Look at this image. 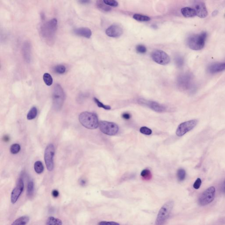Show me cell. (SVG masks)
Masks as SVG:
<instances>
[{
	"label": "cell",
	"mask_w": 225,
	"mask_h": 225,
	"mask_svg": "<svg viewBox=\"0 0 225 225\" xmlns=\"http://www.w3.org/2000/svg\"><path fill=\"white\" fill-rule=\"evenodd\" d=\"M151 56L155 62L162 65L168 64L170 62L169 55L162 50H154L151 53Z\"/></svg>",
	"instance_id": "9c48e42d"
},
{
	"label": "cell",
	"mask_w": 225,
	"mask_h": 225,
	"mask_svg": "<svg viewBox=\"0 0 225 225\" xmlns=\"http://www.w3.org/2000/svg\"><path fill=\"white\" fill-rule=\"evenodd\" d=\"M122 117L125 120H128L131 118V116L129 113H125L122 114Z\"/></svg>",
	"instance_id": "f35d334b"
},
{
	"label": "cell",
	"mask_w": 225,
	"mask_h": 225,
	"mask_svg": "<svg viewBox=\"0 0 225 225\" xmlns=\"http://www.w3.org/2000/svg\"><path fill=\"white\" fill-rule=\"evenodd\" d=\"M201 183H202V181H201V179L200 178H197L195 183H194L193 187L195 189H199L201 186Z\"/></svg>",
	"instance_id": "8d00e7d4"
},
{
	"label": "cell",
	"mask_w": 225,
	"mask_h": 225,
	"mask_svg": "<svg viewBox=\"0 0 225 225\" xmlns=\"http://www.w3.org/2000/svg\"><path fill=\"white\" fill-rule=\"evenodd\" d=\"M178 82L179 85L183 88H186L190 85V78L188 75H183L179 77Z\"/></svg>",
	"instance_id": "d6986e66"
},
{
	"label": "cell",
	"mask_w": 225,
	"mask_h": 225,
	"mask_svg": "<svg viewBox=\"0 0 225 225\" xmlns=\"http://www.w3.org/2000/svg\"><path fill=\"white\" fill-rule=\"evenodd\" d=\"M225 70V63H218L213 64L208 67V71L211 74L221 72Z\"/></svg>",
	"instance_id": "9a60e30c"
},
{
	"label": "cell",
	"mask_w": 225,
	"mask_h": 225,
	"mask_svg": "<svg viewBox=\"0 0 225 225\" xmlns=\"http://www.w3.org/2000/svg\"><path fill=\"white\" fill-rule=\"evenodd\" d=\"M4 141H8V140H9V138L8 136H4Z\"/></svg>",
	"instance_id": "ee69618b"
},
{
	"label": "cell",
	"mask_w": 225,
	"mask_h": 225,
	"mask_svg": "<svg viewBox=\"0 0 225 225\" xmlns=\"http://www.w3.org/2000/svg\"><path fill=\"white\" fill-rule=\"evenodd\" d=\"M65 99V95L62 87L60 84H56L52 92V104L54 109L59 111L61 109Z\"/></svg>",
	"instance_id": "277c9868"
},
{
	"label": "cell",
	"mask_w": 225,
	"mask_h": 225,
	"mask_svg": "<svg viewBox=\"0 0 225 225\" xmlns=\"http://www.w3.org/2000/svg\"><path fill=\"white\" fill-rule=\"evenodd\" d=\"M20 146L19 144H14L10 147V152L13 154H18L20 150Z\"/></svg>",
	"instance_id": "4dcf8cb0"
},
{
	"label": "cell",
	"mask_w": 225,
	"mask_h": 225,
	"mask_svg": "<svg viewBox=\"0 0 225 225\" xmlns=\"http://www.w3.org/2000/svg\"><path fill=\"white\" fill-rule=\"evenodd\" d=\"M194 8L196 15L201 18H205L208 15V12L205 4L201 1H196L194 4Z\"/></svg>",
	"instance_id": "4fadbf2b"
},
{
	"label": "cell",
	"mask_w": 225,
	"mask_h": 225,
	"mask_svg": "<svg viewBox=\"0 0 225 225\" xmlns=\"http://www.w3.org/2000/svg\"><path fill=\"white\" fill-rule=\"evenodd\" d=\"M123 33L122 28L117 25H113L108 27L106 31V33L107 36L111 38H119Z\"/></svg>",
	"instance_id": "5bb4252c"
},
{
	"label": "cell",
	"mask_w": 225,
	"mask_h": 225,
	"mask_svg": "<svg viewBox=\"0 0 225 225\" xmlns=\"http://www.w3.org/2000/svg\"><path fill=\"white\" fill-rule=\"evenodd\" d=\"M34 170L37 173H42L44 170L43 165L41 161H37L34 165Z\"/></svg>",
	"instance_id": "d4e9b609"
},
{
	"label": "cell",
	"mask_w": 225,
	"mask_h": 225,
	"mask_svg": "<svg viewBox=\"0 0 225 225\" xmlns=\"http://www.w3.org/2000/svg\"><path fill=\"white\" fill-rule=\"evenodd\" d=\"M197 124V120H190L182 123L178 127L176 131V134L179 137L183 136L188 132L194 129Z\"/></svg>",
	"instance_id": "30bf717a"
},
{
	"label": "cell",
	"mask_w": 225,
	"mask_h": 225,
	"mask_svg": "<svg viewBox=\"0 0 225 225\" xmlns=\"http://www.w3.org/2000/svg\"><path fill=\"white\" fill-rule=\"evenodd\" d=\"M57 27L58 22L55 18L52 19L42 25L41 35L47 42L50 44L53 42Z\"/></svg>",
	"instance_id": "6da1fadb"
},
{
	"label": "cell",
	"mask_w": 225,
	"mask_h": 225,
	"mask_svg": "<svg viewBox=\"0 0 225 225\" xmlns=\"http://www.w3.org/2000/svg\"><path fill=\"white\" fill-rule=\"evenodd\" d=\"M80 2L82 3V4H86L87 3H88L89 2V1H80Z\"/></svg>",
	"instance_id": "7bdbcfd3"
},
{
	"label": "cell",
	"mask_w": 225,
	"mask_h": 225,
	"mask_svg": "<svg viewBox=\"0 0 225 225\" xmlns=\"http://www.w3.org/2000/svg\"><path fill=\"white\" fill-rule=\"evenodd\" d=\"M59 192H58V190H53L52 192V195L53 197H57L59 196Z\"/></svg>",
	"instance_id": "ab89813d"
},
{
	"label": "cell",
	"mask_w": 225,
	"mask_h": 225,
	"mask_svg": "<svg viewBox=\"0 0 225 225\" xmlns=\"http://www.w3.org/2000/svg\"><path fill=\"white\" fill-rule=\"evenodd\" d=\"M66 68L65 66L62 65H59L55 67L54 71L56 73L59 74H63L66 72Z\"/></svg>",
	"instance_id": "f546056e"
},
{
	"label": "cell",
	"mask_w": 225,
	"mask_h": 225,
	"mask_svg": "<svg viewBox=\"0 0 225 225\" xmlns=\"http://www.w3.org/2000/svg\"><path fill=\"white\" fill-rule=\"evenodd\" d=\"M98 225H120V224L118 223L115 222L101 221L98 224Z\"/></svg>",
	"instance_id": "74e56055"
},
{
	"label": "cell",
	"mask_w": 225,
	"mask_h": 225,
	"mask_svg": "<svg viewBox=\"0 0 225 225\" xmlns=\"http://www.w3.org/2000/svg\"><path fill=\"white\" fill-rule=\"evenodd\" d=\"M38 114V110L36 107H32L27 114V119L28 120H31L34 119Z\"/></svg>",
	"instance_id": "7402d4cb"
},
{
	"label": "cell",
	"mask_w": 225,
	"mask_h": 225,
	"mask_svg": "<svg viewBox=\"0 0 225 225\" xmlns=\"http://www.w3.org/2000/svg\"><path fill=\"white\" fill-rule=\"evenodd\" d=\"M30 220V218L26 216H23L17 218L11 225H26Z\"/></svg>",
	"instance_id": "ffe728a7"
},
{
	"label": "cell",
	"mask_w": 225,
	"mask_h": 225,
	"mask_svg": "<svg viewBox=\"0 0 225 225\" xmlns=\"http://www.w3.org/2000/svg\"><path fill=\"white\" fill-rule=\"evenodd\" d=\"M136 50L138 52L141 54L145 53L147 51L146 47L143 44L138 45L136 47Z\"/></svg>",
	"instance_id": "836d02e7"
},
{
	"label": "cell",
	"mask_w": 225,
	"mask_h": 225,
	"mask_svg": "<svg viewBox=\"0 0 225 225\" xmlns=\"http://www.w3.org/2000/svg\"><path fill=\"white\" fill-rule=\"evenodd\" d=\"M104 3L108 6L112 7H117L118 5V3L114 0H104Z\"/></svg>",
	"instance_id": "e575fe53"
},
{
	"label": "cell",
	"mask_w": 225,
	"mask_h": 225,
	"mask_svg": "<svg viewBox=\"0 0 225 225\" xmlns=\"http://www.w3.org/2000/svg\"><path fill=\"white\" fill-rule=\"evenodd\" d=\"M141 175L145 180H150L152 178V174L149 169H144L141 173Z\"/></svg>",
	"instance_id": "4316f807"
},
{
	"label": "cell",
	"mask_w": 225,
	"mask_h": 225,
	"mask_svg": "<svg viewBox=\"0 0 225 225\" xmlns=\"http://www.w3.org/2000/svg\"><path fill=\"white\" fill-rule=\"evenodd\" d=\"M222 189H223V192L225 193V181L224 182V183H223V186H222Z\"/></svg>",
	"instance_id": "b9f144b4"
},
{
	"label": "cell",
	"mask_w": 225,
	"mask_h": 225,
	"mask_svg": "<svg viewBox=\"0 0 225 225\" xmlns=\"http://www.w3.org/2000/svg\"><path fill=\"white\" fill-rule=\"evenodd\" d=\"M62 221L54 217H50L46 221V225H62Z\"/></svg>",
	"instance_id": "44dd1931"
},
{
	"label": "cell",
	"mask_w": 225,
	"mask_h": 225,
	"mask_svg": "<svg viewBox=\"0 0 225 225\" xmlns=\"http://www.w3.org/2000/svg\"><path fill=\"white\" fill-rule=\"evenodd\" d=\"M138 102L140 105L148 107L153 111L157 112H163L166 110L165 107L164 106L154 101L140 99L138 100Z\"/></svg>",
	"instance_id": "8fae6325"
},
{
	"label": "cell",
	"mask_w": 225,
	"mask_h": 225,
	"mask_svg": "<svg viewBox=\"0 0 225 225\" xmlns=\"http://www.w3.org/2000/svg\"><path fill=\"white\" fill-rule=\"evenodd\" d=\"M43 80L45 84L47 86H51L52 84V78L50 74L47 73L44 74L43 75Z\"/></svg>",
	"instance_id": "83f0119b"
},
{
	"label": "cell",
	"mask_w": 225,
	"mask_h": 225,
	"mask_svg": "<svg viewBox=\"0 0 225 225\" xmlns=\"http://www.w3.org/2000/svg\"><path fill=\"white\" fill-rule=\"evenodd\" d=\"M133 18L136 20L140 22H147L150 20V17L146 15H143L140 14H135Z\"/></svg>",
	"instance_id": "603a6c76"
},
{
	"label": "cell",
	"mask_w": 225,
	"mask_h": 225,
	"mask_svg": "<svg viewBox=\"0 0 225 225\" xmlns=\"http://www.w3.org/2000/svg\"><path fill=\"white\" fill-rule=\"evenodd\" d=\"M177 176L178 179V181H183L184 180L186 176V173L185 170L183 168H180L178 169L177 173Z\"/></svg>",
	"instance_id": "f1b7e54d"
},
{
	"label": "cell",
	"mask_w": 225,
	"mask_h": 225,
	"mask_svg": "<svg viewBox=\"0 0 225 225\" xmlns=\"http://www.w3.org/2000/svg\"><path fill=\"white\" fill-rule=\"evenodd\" d=\"M99 127L100 131L107 135H115L119 131V127L116 124L107 121H100Z\"/></svg>",
	"instance_id": "8992f818"
},
{
	"label": "cell",
	"mask_w": 225,
	"mask_h": 225,
	"mask_svg": "<svg viewBox=\"0 0 225 225\" xmlns=\"http://www.w3.org/2000/svg\"><path fill=\"white\" fill-rule=\"evenodd\" d=\"M216 195V188L211 186L203 192L198 199V203L200 205L204 206L213 202Z\"/></svg>",
	"instance_id": "52a82bcc"
},
{
	"label": "cell",
	"mask_w": 225,
	"mask_h": 225,
	"mask_svg": "<svg viewBox=\"0 0 225 225\" xmlns=\"http://www.w3.org/2000/svg\"><path fill=\"white\" fill-rule=\"evenodd\" d=\"M174 203L172 200L167 201L165 203L159 210L157 215L155 225H164L167 221L173 208Z\"/></svg>",
	"instance_id": "5b68a950"
},
{
	"label": "cell",
	"mask_w": 225,
	"mask_h": 225,
	"mask_svg": "<svg viewBox=\"0 0 225 225\" xmlns=\"http://www.w3.org/2000/svg\"><path fill=\"white\" fill-rule=\"evenodd\" d=\"M34 192V183L32 181L28 183L27 188V195L28 197H32Z\"/></svg>",
	"instance_id": "484cf974"
},
{
	"label": "cell",
	"mask_w": 225,
	"mask_h": 225,
	"mask_svg": "<svg viewBox=\"0 0 225 225\" xmlns=\"http://www.w3.org/2000/svg\"><path fill=\"white\" fill-rule=\"evenodd\" d=\"M207 37V33L203 32L199 34L190 35L187 39V44L189 49L195 51L203 49Z\"/></svg>",
	"instance_id": "3957f363"
},
{
	"label": "cell",
	"mask_w": 225,
	"mask_h": 225,
	"mask_svg": "<svg viewBox=\"0 0 225 225\" xmlns=\"http://www.w3.org/2000/svg\"><path fill=\"white\" fill-rule=\"evenodd\" d=\"M23 58L26 63H29L31 61V45L29 42L24 43L23 47Z\"/></svg>",
	"instance_id": "2e32d148"
},
{
	"label": "cell",
	"mask_w": 225,
	"mask_h": 225,
	"mask_svg": "<svg viewBox=\"0 0 225 225\" xmlns=\"http://www.w3.org/2000/svg\"><path fill=\"white\" fill-rule=\"evenodd\" d=\"M80 184L82 186H84L85 184H86V181H85V180H84V179H81V181H80Z\"/></svg>",
	"instance_id": "60d3db41"
},
{
	"label": "cell",
	"mask_w": 225,
	"mask_h": 225,
	"mask_svg": "<svg viewBox=\"0 0 225 225\" xmlns=\"http://www.w3.org/2000/svg\"><path fill=\"white\" fill-rule=\"evenodd\" d=\"M140 133L146 135H150L152 134V131L150 128L146 127H143L140 128Z\"/></svg>",
	"instance_id": "d6a6232c"
},
{
	"label": "cell",
	"mask_w": 225,
	"mask_h": 225,
	"mask_svg": "<svg viewBox=\"0 0 225 225\" xmlns=\"http://www.w3.org/2000/svg\"><path fill=\"white\" fill-rule=\"evenodd\" d=\"M55 149L54 146L52 144L48 145L45 149L44 152V161L46 164V167L48 171H52L53 169L54 157Z\"/></svg>",
	"instance_id": "ba28073f"
},
{
	"label": "cell",
	"mask_w": 225,
	"mask_h": 225,
	"mask_svg": "<svg viewBox=\"0 0 225 225\" xmlns=\"http://www.w3.org/2000/svg\"><path fill=\"white\" fill-rule=\"evenodd\" d=\"M175 61L176 64L178 67H181L183 64V60L180 56H177L176 57Z\"/></svg>",
	"instance_id": "d590c367"
},
{
	"label": "cell",
	"mask_w": 225,
	"mask_h": 225,
	"mask_svg": "<svg viewBox=\"0 0 225 225\" xmlns=\"http://www.w3.org/2000/svg\"><path fill=\"white\" fill-rule=\"evenodd\" d=\"M74 33L78 36H82L87 38H91L92 31L91 30L87 27H81L75 29L74 30Z\"/></svg>",
	"instance_id": "e0dca14e"
},
{
	"label": "cell",
	"mask_w": 225,
	"mask_h": 225,
	"mask_svg": "<svg viewBox=\"0 0 225 225\" xmlns=\"http://www.w3.org/2000/svg\"><path fill=\"white\" fill-rule=\"evenodd\" d=\"M79 120L80 123L88 129H95L99 127L98 117L94 113L83 112L79 115Z\"/></svg>",
	"instance_id": "7a4b0ae2"
},
{
	"label": "cell",
	"mask_w": 225,
	"mask_h": 225,
	"mask_svg": "<svg viewBox=\"0 0 225 225\" xmlns=\"http://www.w3.org/2000/svg\"><path fill=\"white\" fill-rule=\"evenodd\" d=\"M97 6L100 10L104 12H109L111 9L108 5L104 3L103 1H98L97 2Z\"/></svg>",
	"instance_id": "cb8c5ba5"
},
{
	"label": "cell",
	"mask_w": 225,
	"mask_h": 225,
	"mask_svg": "<svg viewBox=\"0 0 225 225\" xmlns=\"http://www.w3.org/2000/svg\"><path fill=\"white\" fill-rule=\"evenodd\" d=\"M94 100L95 102L96 103L97 105L98 106V107H100V108H103V109H105L106 110H110L111 109V107L110 106L105 105L103 104V103H101L98 100L97 98H94Z\"/></svg>",
	"instance_id": "1f68e13d"
},
{
	"label": "cell",
	"mask_w": 225,
	"mask_h": 225,
	"mask_svg": "<svg viewBox=\"0 0 225 225\" xmlns=\"http://www.w3.org/2000/svg\"><path fill=\"white\" fill-rule=\"evenodd\" d=\"M24 189V183L22 178L18 180L16 186L12 192L11 196V200L12 203L14 204L17 202L21 194Z\"/></svg>",
	"instance_id": "7c38bea8"
},
{
	"label": "cell",
	"mask_w": 225,
	"mask_h": 225,
	"mask_svg": "<svg viewBox=\"0 0 225 225\" xmlns=\"http://www.w3.org/2000/svg\"><path fill=\"white\" fill-rule=\"evenodd\" d=\"M181 13L186 18H192L196 15V13L194 8L191 7H184L182 9Z\"/></svg>",
	"instance_id": "ac0fdd59"
}]
</instances>
